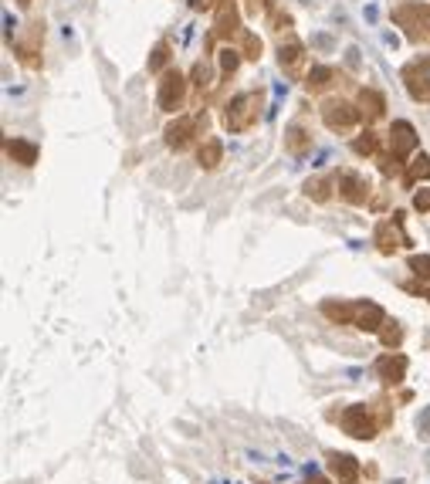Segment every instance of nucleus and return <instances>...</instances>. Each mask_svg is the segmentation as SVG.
<instances>
[{
	"instance_id": "nucleus-27",
	"label": "nucleus",
	"mask_w": 430,
	"mask_h": 484,
	"mask_svg": "<svg viewBox=\"0 0 430 484\" xmlns=\"http://www.w3.org/2000/svg\"><path fill=\"white\" fill-rule=\"evenodd\" d=\"M376 17H380V10H376V7H373V3H369V7H366V21H369V24H373V21H376Z\"/></svg>"
},
{
	"instance_id": "nucleus-29",
	"label": "nucleus",
	"mask_w": 430,
	"mask_h": 484,
	"mask_svg": "<svg viewBox=\"0 0 430 484\" xmlns=\"http://www.w3.org/2000/svg\"><path fill=\"white\" fill-rule=\"evenodd\" d=\"M383 41H387L390 48H396V44H400V38H396V34H383Z\"/></svg>"
},
{
	"instance_id": "nucleus-19",
	"label": "nucleus",
	"mask_w": 430,
	"mask_h": 484,
	"mask_svg": "<svg viewBox=\"0 0 430 484\" xmlns=\"http://www.w3.org/2000/svg\"><path fill=\"white\" fill-rule=\"evenodd\" d=\"M305 190H309V197H315V200H325V183H322V180H315V183H309Z\"/></svg>"
},
{
	"instance_id": "nucleus-20",
	"label": "nucleus",
	"mask_w": 430,
	"mask_h": 484,
	"mask_svg": "<svg viewBox=\"0 0 430 484\" xmlns=\"http://www.w3.org/2000/svg\"><path fill=\"white\" fill-rule=\"evenodd\" d=\"M325 78H329V68H315L309 75V85H325Z\"/></svg>"
},
{
	"instance_id": "nucleus-15",
	"label": "nucleus",
	"mask_w": 430,
	"mask_h": 484,
	"mask_svg": "<svg viewBox=\"0 0 430 484\" xmlns=\"http://www.w3.org/2000/svg\"><path fill=\"white\" fill-rule=\"evenodd\" d=\"M410 271H413L417 278L430 282V257H410Z\"/></svg>"
},
{
	"instance_id": "nucleus-23",
	"label": "nucleus",
	"mask_w": 430,
	"mask_h": 484,
	"mask_svg": "<svg viewBox=\"0 0 430 484\" xmlns=\"http://www.w3.org/2000/svg\"><path fill=\"white\" fill-rule=\"evenodd\" d=\"M383 342H387V346L400 342V328H387V332H383Z\"/></svg>"
},
{
	"instance_id": "nucleus-5",
	"label": "nucleus",
	"mask_w": 430,
	"mask_h": 484,
	"mask_svg": "<svg viewBox=\"0 0 430 484\" xmlns=\"http://www.w3.org/2000/svg\"><path fill=\"white\" fill-rule=\"evenodd\" d=\"M180 98H183V78L180 75H166V81L159 85V109L173 112L180 105Z\"/></svg>"
},
{
	"instance_id": "nucleus-12",
	"label": "nucleus",
	"mask_w": 430,
	"mask_h": 484,
	"mask_svg": "<svg viewBox=\"0 0 430 484\" xmlns=\"http://www.w3.org/2000/svg\"><path fill=\"white\" fill-rule=\"evenodd\" d=\"M7 153H10V156H14L17 162H24V166H31V162L38 160V149H34L31 143H21V139L7 143Z\"/></svg>"
},
{
	"instance_id": "nucleus-3",
	"label": "nucleus",
	"mask_w": 430,
	"mask_h": 484,
	"mask_svg": "<svg viewBox=\"0 0 430 484\" xmlns=\"http://www.w3.org/2000/svg\"><path fill=\"white\" fill-rule=\"evenodd\" d=\"M254 105H258V98L254 95H237L234 102L227 105V129L231 132H244L251 122H254Z\"/></svg>"
},
{
	"instance_id": "nucleus-18",
	"label": "nucleus",
	"mask_w": 430,
	"mask_h": 484,
	"mask_svg": "<svg viewBox=\"0 0 430 484\" xmlns=\"http://www.w3.org/2000/svg\"><path fill=\"white\" fill-rule=\"evenodd\" d=\"M417 430H420V437H427V441H430V406L420 413V417H417Z\"/></svg>"
},
{
	"instance_id": "nucleus-22",
	"label": "nucleus",
	"mask_w": 430,
	"mask_h": 484,
	"mask_svg": "<svg viewBox=\"0 0 430 484\" xmlns=\"http://www.w3.org/2000/svg\"><path fill=\"white\" fill-rule=\"evenodd\" d=\"M3 24H7V38L14 34V28H17V21H14V14L10 10H3Z\"/></svg>"
},
{
	"instance_id": "nucleus-10",
	"label": "nucleus",
	"mask_w": 430,
	"mask_h": 484,
	"mask_svg": "<svg viewBox=\"0 0 430 484\" xmlns=\"http://www.w3.org/2000/svg\"><path fill=\"white\" fill-rule=\"evenodd\" d=\"M339 187H342V197L352 203H362L366 200V183L359 180V176H352V173H346L342 180H339Z\"/></svg>"
},
{
	"instance_id": "nucleus-28",
	"label": "nucleus",
	"mask_w": 430,
	"mask_h": 484,
	"mask_svg": "<svg viewBox=\"0 0 430 484\" xmlns=\"http://www.w3.org/2000/svg\"><path fill=\"white\" fill-rule=\"evenodd\" d=\"M190 7H194V10H203V7H210V0H190Z\"/></svg>"
},
{
	"instance_id": "nucleus-14",
	"label": "nucleus",
	"mask_w": 430,
	"mask_h": 484,
	"mask_svg": "<svg viewBox=\"0 0 430 484\" xmlns=\"http://www.w3.org/2000/svg\"><path fill=\"white\" fill-rule=\"evenodd\" d=\"M217 162H221V143H207V146L200 149V166L214 169Z\"/></svg>"
},
{
	"instance_id": "nucleus-21",
	"label": "nucleus",
	"mask_w": 430,
	"mask_h": 484,
	"mask_svg": "<svg viewBox=\"0 0 430 484\" xmlns=\"http://www.w3.org/2000/svg\"><path fill=\"white\" fill-rule=\"evenodd\" d=\"M413 207H417V210H430V190H420L417 200H413Z\"/></svg>"
},
{
	"instance_id": "nucleus-16",
	"label": "nucleus",
	"mask_w": 430,
	"mask_h": 484,
	"mask_svg": "<svg viewBox=\"0 0 430 484\" xmlns=\"http://www.w3.org/2000/svg\"><path fill=\"white\" fill-rule=\"evenodd\" d=\"M427 156H424V153H420V156H417V160H413V166H410V180H417V176H427L430 173V166H427Z\"/></svg>"
},
{
	"instance_id": "nucleus-1",
	"label": "nucleus",
	"mask_w": 430,
	"mask_h": 484,
	"mask_svg": "<svg viewBox=\"0 0 430 484\" xmlns=\"http://www.w3.org/2000/svg\"><path fill=\"white\" fill-rule=\"evenodd\" d=\"M325 315L339 319V322H352L362 332H376L383 325V308L373 305V302H356V305H325Z\"/></svg>"
},
{
	"instance_id": "nucleus-31",
	"label": "nucleus",
	"mask_w": 430,
	"mask_h": 484,
	"mask_svg": "<svg viewBox=\"0 0 430 484\" xmlns=\"http://www.w3.org/2000/svg\"><path fill=\"white\" fill-rule=\"evenodd\" d=\"M393 484H403V481H393Z\"/></svg>"
},
{
	"instance_id": "nucleus-17",
	"label": "nucleus",
	"mask_w": 430,
	"mask_h": 484,
	"mask_svg": "<svg viewBox=\"0 0 430 484\" xmlns=\"http://www.w3.org/2000/svg\"><path fill=\"white\" fill-rule=\"evenodd\" d=\"M295 61H298V44L281 48V65H295Z\"/></svg>"
},
{
	"instance_id": "nucleus-9",
	"label": "nucleus",
	"mask_w": 430,
	"mask_h": 484,
	"mask_svg": "<svg viewBox=\"0 0 430 484\" xmlns=\"http://www.w3.org/2000/svg\"><path fill=\"white\" fill-rule=\"evenodd\" d=\"M190 132H194V119L173 122V125L166 129V143H170L173 149H183V146H187V139H190Z\"/></svg>"
},
{
	"instance_id": "nucleus-13",
	"label": "nucleus",
	"mask_w": 430,
	"mask_h": 484,
	"mask_svg": "<svg viewBox=\"0 0 430 484\" xmlns=\"http://www.w3.org/2000/svg\"><path fill=\"white\" fill-rule=\"evenodd\" d=\"M376 241H380V251H383V254H393V247H396L393 224H380V231H376Z\"/></svg>"
},
{
	"instance_id": "nucleus-6",
	"label": "nucleus",
	"mask_w": 430,
	"mask_h": 484,
	"mask_svg": "<svg viewBox=\"0 0 430 484\" xmlns=\"http://www.w3.org/2000/svg\"><path fill=\"white\" fill-rule=\"evenodd\" d=\"M329 467H332V474L342 484H352L359 478V461L349 457V454H332V457H329Z\"/></svg>"
},
{
	"instance_id": "nucleus-7",
	"label": "nucleus",
	"mask_w": 430,
	"mask_h": 484,
	"mask_svg": "<svg viewBox=\"0 0 430 484\" xmlns=\"http://www.w3.org/2000/svg\"><path fill=\"white\" fill-rule=\"evenodd\" d=\"M390 136H393V153H396V156H407V153L417 146V136H413V125H410V122H396Z\"/></svg>"
},
{
	"instance_id": "nucleus-25",
	"label": "nucleus",
	"mask_w": 430,
	"mask_h": 484,
	"mask_svg": "<svg viewBox=\"0 0 430 484\" xmlns=\"http://www.w3.org/2000/svg\"><path fill=\"white\" fill-rule=\"evenodd\" d=\"M163 61H166V48H163V44H159V48H156V58H153V68H159V65H163Z\"/></svg>"
},
{
	"instance_id": "nucleus-11",
	"label": "nucleus",
	"mask_w": 430,
	"mask_h": 484,
	"mask_svg": "<svg viewBox=\"0 0 430 484\" xmlns=\"http://www.w3.org/2000/svg\"><path fill=\"white\" fill-rule=\"evenodd\" d=\"M325 122H329L332 129H339V125L346 129V125L356 122V112H352L349 105H329V109H325Z\"/></svg>"
},
{
	"instance_id": "nucleus-30",
	"label": "nucleus",
	"mask_w": 430,
	"mask_h": 484,
	"mask_svg": "<svg viewBox=\"0 0 430 484\" xmlns=\"http://www.w3.org/2000/svg\"><path fill=\"white\" fill-rule=\"evenodd\" d=\"M312 484H329V481L325 478H312Z\"/></svg>"
},
{
	"instance_id": "nucleus-24",
	"label": "nucleus",
	"mask_w": 430,
	"mask_h": 484,
	"mask_svg": "<svg viewBox=\"0 0 430 484\" xmlns=\"http://www.w3.org/2000/svg\"><path fill=\"white\" fill-rule=\"evenodd\" d=\"M312 44L315 48H332V38H329V34H315Z\"/></svg>"
},
{
	"instance_id": "nucleus-2",
	"label": "nucleus",
	"mask_w": 430,
	"mask_h": 484,
	"mask_svg": "<svg viewBox=\"0 0 430 484\" xmlns=\"http://www.w3.org/2000/svg\"><path fill=\"white\" fill-rule=\"evenodd\" d=\"M342 430H346L349 437H359V441L376 437V423H373V417L366 413V406H349V410L342 413Z\"/></svg>"
},
{
	"instance_id": "nucleus-8",
	"label": "nucleus",
	"mask_w": 430,
	"mask_h": 484,
	"mask_svg": "<svg viewBox=\"0 0 430 484\" xmlns=\"http://www.w3.org/2000/svg\"><path fill=\"white\" fill-rule=\"evenodd\" d=\"M376 372L387 383H400L407 376V359L403 356H383V359H376Z\"/></svg>"
},
{
	"instance_id": "nucleus-26",
	"label": "nucleus",
	"mask_w": 430,
	"mask_h": 484,
	"mask_svg": "<svg viewBox=\"0 0 430 484\" xmlns=\"http://www.w3.org/2000/svg\"><path fill=\"white\" fill-rule=\"evenodd\" d=\"M221 61H224V68H234V65H237L234 51H224V58H221Z\"/></svg>"
},
{
	"instance_id": "nucleus-4",
	"label": "nucleus",
	"mask_w": 430,
	"mask_h": 484,
	"mask_svg": "<svg viewBox=\"0 0 430 484\" xmlns=\"http://www.w3.org/2000/svg\"><path fill=\"white\" fill-rule=\"evenodd\" d=\"M407 88H410V95L413 98H430V61H420V65H413L410 72H407Z\"/></svg>"
}]
</instances>
